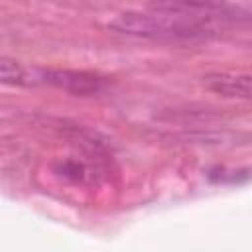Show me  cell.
<instances>
[{"instance_id": "6", "label": "cell", "mask_w": 252, "mask_h": 252, "mask_svg": "<svg viewBox=\"0 0 252 252\" xmlns=\"http://www.w3.org/2000/svg\"><path fill=\"white\" fill-rule=\"evenodd\" d=\"M59 171H61V175H65L69 179H75V181H81L85 177V165L79 163V161H73V159L63 161L59 165Z\"/></svg>"}, {"instance_id": "2", "label": "cell", "mask_w": 252, "mask_h": 252, "mask_svg": "<svg viewBox=\"0 0 252 252\" xmlns=\"http://www.w3.org/2000/svg\"><path fill=\"white\" fill-rule=\"evenodd\" d=\"M51 85L77 96H93L102 93L106 81L100 75L75 69H28V85Z\"/></svg>"}, {"instance_id": "1", "label": "cell", "mask_w": 252, "mask_h": 252, "mask_svg": "<svg viewBox=\"0 0 252 252\" xmlns=\"http://www.w3.org/2000/svg\"><path fill=\"white\" fill-rule=\"evenodd\" d=\"M211 18H189L163 12H124L108 22V28L144 39L159 41H193L213 33Z\"/></svg>"}, {"instance_id": "5", "label": "cell", "mask_w": 252, "mask_h": 252, "mask_svg": "<svg viewBox=\"0 0 252 252\" xmlns=\"http://www.w3.org/2000/svg\"><path fill=\"white\" fill-rule=\"evenodd\" d=\"M0 83L4 85H28V69L16 59L0 55Z\"/></svg>"}, {"instance_id": "4", "label": "cell", "mask_w": 252, "mask_h": 252, "mask_svg": "<svg viewBox=\"0 0 252 252\" xmlns=\"http://www.w3.org/2000/svg\"><path fill=\"white\" fill-rule=\"evenodd\" d=\"M207 89L226 98H250V75L213 73L205 77Z\"/></svg>"}, {"instance_id": "3", "label": "cell", "mask_w": 252, "mask_h": 252, "mask_svg": "<svg viewBox=\"0 0 252 252\" xmlns=\"http://www.w3.org/2000/svg\"><path fill=\"white\" fill-rule=\"evenodd\" d=\"M152 12L177 14L189 18H215L217 14H226L230 10L226 0H152Z\"/></svg>"}]
</instances>
